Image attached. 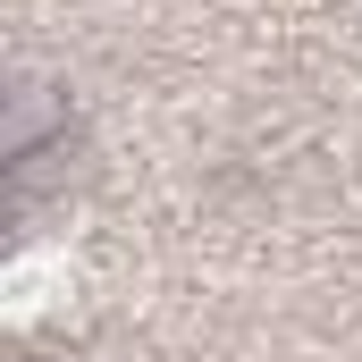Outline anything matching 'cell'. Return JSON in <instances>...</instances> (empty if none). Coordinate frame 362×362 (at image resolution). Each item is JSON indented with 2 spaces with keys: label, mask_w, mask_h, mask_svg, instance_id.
Wrapping results in <instances>:
<instances>
[{
  "label": "cell",
  "mask_w": 362,
  "mask_h": 362,
  "mask_svg": "<svg viewBox=\"0 0 362 362\" xmlns=\"http://www.w3.org/2000/svg\"><path fill=\"white\" fill-rule=\"evenodd\" d=\"M68 295H76V262H68V253H25V262L8 270V320L34 329V320L68 312Z\"/></svg>",
  "instance_id": "obj_1"
}]
</instances>
